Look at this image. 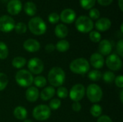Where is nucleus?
<instances>
[{
    "label": "nucleus",
    "instance_id": "obj_41",
    "mask_svg": "<svg viewBox=\"0 0 123 122\" xmlns=\"http://www.w3.org/2000/svg\"><path fill=\"white\" fill-rule=\"evenodd\" d=\"M97 122H112V120L110 116L107 115H104V116H100L98 118Z\"/></svg>",
    "mask_w": 123,
    "mask_h": 122
},
{
    "label": "nucleus",
    "instance_id": "obj_11",
    "mask_svg": "<svg viewBox=\"0 0 123 122\" xmlns=\"http://www.w3.org/2000/svg\"><path fill=\"white\" fill-rule=\"evenodd\" d=\"M15 22L14 19L8 15H3L0 17V31L9 32L14 29Z\"/></svg>",
    "mask_w": 123,
    "mask_h": 122
},
{
    "label": "nucleus",
    "instance_id": "obj_29",
    "mask_svg": "<svg viewBox=\"0 0 123 122\" xmlns=\"http://www.w3.org/2000/svg\"><path fill=\"white\" fill-rule=\"evenodd\" d=\"M90 113L94 117H99L102 113V108L98 104H94L90 109Z\"/></svg>",
    "mask_w": 123,
    "mask_h": 122
},
{
    "label": "nucleus",
    "instance_id": "obj_15",
    "mask_svg": "<svg viewBox=\"0 0 123 122\" xmlns=\"http://www.w3.org/2000/svg\"><path fill=\"white\" fill-rule=\"evenodd\" d=\"M90 64L96 69L102 68L105 64V59L103 55L100 53H93L90 57Z\"/></svg>",
    "mask_w": 123,
    "mask_h": 122
},
{
    "label": "nucleus",
    "instance_id": "obj_47",
    "mask_svg": "<svg viewBox=\"0 0 123 122\" xmlns=\"http://www.w3.org/2000/svg\"><path fill=\"white\" fill-rule=\"evenodd\" d=\"M120 29H121V32H123V24H121V26H120Z\"/></svg>",
    "mask_w": 123,
    "mask_h": 122
},
{
    "label": "nucleus",
    "instance_id": "obj_5",
    "mask_svg": "<svg viewBox=\"0 0 123 122\" xmlns=\"http://www.w3.org/2000/svg\"><path fill=\"white\" fill-rule=\"evenodd\" d=\"M76 29L82 33H88L94 28L93 21L87 16H80L75 20Z\"/></svg>",
    "mask_w": 123,
    "mask_h": 122
},
{
    "label": "nucleus",
    "instance_id": "obj_4",
    "mask_svg": "<svg viewBox=\"0 0 123 122\" xmlns=\"http://www.w3.org/2000/svg\"><path fill=\"white\" fill-rule=\"evenodd\" d=\"M32 74L27 70H19L15 75V81L21 87H30L33 83Z\"/></svg>",
    "mask_w": 123,
    "mask_h": 122
},
{
    "label": "nucleus",
    "instance_id": "obj_35",
    "mask_svg": "<svg viewBox=\"0 0 123 122\" xmlns=\"http://www.w3.org/2000/svg\"><path fill=\"white\" fill-rule=\"evenodd\" d=\"M61 105V101L59 99H53L49 103V108L52 110H57Z\"/></svg>",
    "mask_w": 123,
    "mask_h": 122
},
{
    "label": "nucleus",
    "instance_id": "obj_25",
    "mask_svg": "<svg viewBox=\"0 0 123 122\" xmlns=\"http://www.w3.org/2000/svg\"><path fill=\"white\" fill-rule=\"evenodd\" d=\"M33 83L35 85V86L38 88H43L45 87L47 84V80L45 77L42 76H37L33 79Z\"/></svg>",
    "mask_w": 123,
    "mask_h": 122
},
{
    "label": "nucleus",
    "instance_id": "obj_18",
    "mask_svg": "<svg viewBox=\"0 0 123 122\" xmlns=\"http://www.w3.org/2000/svg\"><path fill=\"white\" fill-rule=\"evenodd\" d=\"M40 96V93L38 89L36 87L31 86L29 87L25 93V97L26 99L30 102H35L38 99V97Z\"/></svg>",
    "mask_w": 123,
    "mask_h": 122
},
{
    "label": "nucleus",
    "instance_id": "obj_30",
    "mask_svg": "<svg viewBox=\"0 0 123 122\" xmlns=\"http://www.w3.org/2000/svg\"><path fill=\"white\" fill-rule=\"evenodd\" d=\"M102 78L105 83H111L114 82L115 78V75L113 72L112 71H106L103 75H102Z\"/></svg>",
    "mask_w": 123,
    "mask_h": 122
},
{
    "label": "nucleus",
    "instance_id": "obj_10",
    "mask_svg": "<svg viewBox=\"0 0 123 122\" xmlns=\"http://www.w3.org/2000/svg\"><path fill=\"white\" fill-rule=\"evenodd\" d=\"M27 68L31 73L38 75L43 71L44 64L40 58H33L28 61Z\"/></svg>",
    "mask_w": 123,
    "mask_h": 122
},
{
    "label": "nucleus",
    "instance_id": "obj_20",
    "mask_svg": "<svg viewBox=\"0 0 123 122\" xmlns=\"http://www.w3.org/2000/svg\"><path fill=\"white\" fill-rule=\"evenodd\" d=\"M55 35L58 38H65L68 34V27L63 24H59L55 27Z\"/></svg>",
    "mask_w": 123,
    "mask_h": 122
},
{
    "label": "nucleus",
    "instance_id": "obj_9",
    "mask_svg": "<svg viewBox=\"0 0 123 122\" xmlns=\"http://www.w3.org/2000/svg\"><path fill=\"white\" fill-rule=\"evenodd\" d=\"M106 65L109 69L113 71H118L123 67V61L117 55L112 54L109 55L106 59Z\"/></svg>",
    "mask_w": 123,
    "mask_h": 122
},
{
    "label": "nucleus",
    "instance_id": "obj_8",
    "mask_svg": "<svg viewBox=\"0 0 123 122\" xmlns=\"http://www.w3.org/2000/svg\"><path fill=\"white\" fill-rule=\"evenodd\" d=\"M68 93H69V96L72 101L79 102L84 98V96L86 93V90H85L84 85H82L81 83H78V84L74 85L71 88L70 92Z\"/></svg>",
    "mask_w": 123,
    "mask_h": 122
},
{
    "label": "nucleus",
    "instance_id": "obj_24",
    "mask_svg": "<svg viewBox=\"0 0 123 122\" xmlns=\"http://www.w3.org/2000/svg\"><path fill=\"white\" fill-rule=\"evenodd\" d=\"M25 64H26L25 58H24L23 57H20V56L14 58L12 61V66L16 68H21L24 67L25 65Z\"/></svg>",
    "mask_w": 123,
    "mask_h": 122
},
{
    "label": "nucleus",
    "instance_id": "obj_39",
    "mask_svg": "<svg viewBox=\"0 0 123 122\" xmlns=\"http://www.w3.org/2000/svg\"><path fill=\"white\" fill-rule=\"evenodd\" d=\"M117 53L120 57L123 56V40L121 39L120 40V41L117 42Z\"/></svg>",
    "mask_w": 123,
    "mask_h": 122
},
{
    "label": "nucleus",
    "instance_id": "obj_26",
    "mask_svg": "<svg viewBox=\"0 0 123 122\" xmlns=\"http://www.w3.org/2000/svg\"><path fill=\"white\" fill-rule=\"evenodd\" d=\"M102 76V73L98 70H92L89 71L88 73V78L93 81H97L100 80Z\"/></svg>",
    "mask_w": 123,
    "mask_h": 122
},
{
    "label": "nucleus",
    "instance_id": "obj_17",
    "mask_svg": "<svg viewBox=\"0 0 123 122\" xmlns=\"http://www.w3.org/2000/svg\"><path fill=\"white\" fill-rule=\"evenodd\" d=\"M112 50V44L108 40H103L99 42V51L102 55H110Z\"/></svg>",
    "mask_w": 123,
    "mask_h": 122
},
{
    "label": "nucleus",
    "instance_id": "obj_40",
    "mask_svg": "<svg viewBox=\"0 0 123 122\" xmlns=\"http://www.w3.org/2000/svg\"><path fill=\"white\" fill-rule=\"evenodd\" d=\"M72 109L76 111V112H79L81 111V105L79 102L78 101H74L72 104Z\"/></svg>",
    "mask_w": 123,
    "mask_h": 122
},
{
    "label": "nucleus",
    "instance_id": "obj_37",
    "mask_svg": "<svg viewBox=\"0 0 123 122\" xmlns=\"http://www.w3.org/2000/svg\"><path fill=\"white\" fill-rule=\"evenodd\" d=\"M89 17L92 20V19H98L100 17V12L96 8H92L89 10Z\"/></svg>",
    "mask_w": 123,
    "mask_h": 122
},
{
    "label": "nucleus",
    "instance_id": "obj_7",
    "mask_svg": "<svg viewBox=\"0 0 123 122\" xmlns=\"http://www.w3.org/2000/svg\"><path fill=\"white\" fill-rule=\"evenodd\" d=\"M51 114V110L48 106L41 104L35 106L32 111L33 117L37 121L47 120Z\"/></svg>",
    "mask_w": 123,
    "mask_h": 122
},
{
    "label": "nucleus",
    "instance_id": "obj_12",
    "mask_svg": "<svg viewBox=\"0 0 123 122\" xmlns=\"http://www.w3.org/2000/svg\"><path fill=\"white\" fill-rule=\"evenodd\" d=\"M60 16V19L61 20L66 24H71L73 23L76 18V12L70 8L68 9H63Z\"/></svg>",
    "mask_w": 123,
    "mask_h": 122
},
{
    "label": "nucleus",
    "instance_id": "obj_44",
    "mask_svg": "<svg viewBox=\"0 0 123 122\" xmlns=\"http://www.w3.org/2000/svg\"><path fill=\"white\" fill-rule=\"evenodd\" d=\"M118 4L120 10L123 12V0H118Z\"/></svg>",
    "mask_w": 123,
    "mask_h": 122
},
{
    "label": "nucleus",
    "instance_id": "obj_34",
    "mask_svg": "<svg viewBox=\"0 0 123 122\" xmlns=\"http://www.w3.org/2000/svg\"><path fill=\"white\" fill-rule=\"evenodd\" d=\"M56 94H57L58 98L64 99L68 96V91L66 88L63 87V86H60V87H58V88L56 91Z\"/></svg>",
    "mask_w": 123,
    "mask_h": 122
},
{
    "label": "nucleus",
    "instance_id": "obj_42",
    "mask_svg": "<svg viewBox=\"0 0 123 122\" xmlns=\"http://www.w3.org/2000/svg\"><path fill=\"white\" fill-rule=\"evenodd\" d=\"M45 49L46 52H52L53 51L55 50V46L53 44H52V43H49V44L46 45Z\"/></svg>",
    "mask_w": 123,
    "mask_h": 122
},
{
    "label": "nucleus",
    "instance_id": "obj_46",
    "mask_svg": "<svg viewBox=\"0 0 123 122\" xmlns=\"http://www.w3.org/2000/svg\"><path fill=\"white\" fill-rule=\"evenodd\" d=\"M24 122H33L32 120H30V119H25Z\"/></svg>",
    "mask_w": 123,
    "mask_h": 122
},
{
    "label": "nucleus",
    "instance_id": "obj_43",
    "mask_svg": "<svg viewBox=\"0 0 123 122\" xmlns=\"http://www.w3.org/2000/svg\"><path fill=\"white\" fill-rule=\"evenodd\" d=\"M113 0H97L98 4L102 6H109L112 3Z\"/></svg>",
    "mask_w": 123,
    "mask_h": 122
},
{
    "label": "nucleus",
    "instance_id": "obj_32",
    "mask_svg": "<svg viewBox=\"0 0 123 122\" xmlns=\"http://www.w3.org/2000/svg\"><path fill=\"white\" fill-rule=\"evenodd\" d=\"M9 80L7 76L3 73H0V91L5 89L8 84Z\"/></svg>",
    "mask_w": 123,
    "mask_h": 122
},
{
    "label": "nucleus",
    "instance_id": "obj_31",
    "mask_svg": "<svg viewBox=\"0 0 123 122\" xmlns=\"http://www.w3.org/2000/svg\"><path fill=\"white\" fill-rule=\"evenodd\" d=\"M14 30L17 34H24L27 32V26L23 22H18L14 26Z\"/></svg>",
    "mask_w": 123,
    "mask_h": 122
},
{
    "label": "nucleus",
    "instance_id": "obj_33",
    "mask_svg": "<svg viewBox=\"0 0 123 122\" xmlns=\"http://www.w3.org/2000/svg\"><path fill=\"white\" fill-rule=\"evenodd\" d=\"M89 38L93 42H99L102 39L101 34L97 31H91L89 33Z\"/></svg>",
    "mask_w": 123,
    "mask_h": 122
},
{
    "label": "nucleus",
    "instance_id": "obj_22",
    "mask_svg": "<svg viewBox=\"0 0 123 122\" xmlns=\"http://www.w3.org/2000/svg\"><path fill=\"white\" fill-rule=\"evenodd\" d=\"M24 11L28 16L32 17L37 12V6L32 1H27L24 6Z\"/></svg>",
    "mask_w": 123,
    "mask_h": 122
},
{
    "label": "nucleus",
    "instance_id": "obj_36",
    "mask_svg": "<svg viewBox=\"0 0 123 122\" xmlns=\"http://www.w3.org/2000/svg\"><path fill=\"white\" fill-rule=\"evenodd\" d=\"M48 19L49 22H50L51 24H56L60 20V16H59V14L58 13L53 12V13H50L48 15Z\"/></svg>",
    "mask_w": 123,
    "mask_h": 122
},
{
    "label": "nucleus",
    "instance_id": "obj_28",
    "mask_svg": "<svg viewBox=\"0 0 123 122\" xmlns=\"http://www.w3.org/2000/svg\"><path fill=\"white\" fill-rule=\"evenodd\" d=\"M9 55V50L6 45L3 42H0V60H4L8 57Z\"/></svg>",
    "mask_w": 123,
    "mask_h": 122
},
{
    "label": "nucleus",
    "instance_id": "obj_16",
    "mask_svg": "<svg viewBox=\"0 0 123 122\" xmlns=\"http://www.w3.org/2000/svg\"><path fill=\"white\" fill-rule=\"evenodd\" d=\"M112 25V22L110 19L107 17H102L98 19L95 23V27L100 32H105L108 30Z\"/></svg>",
    "mask_w": 123,
    "mask_h": 122
},
{
    "label": "nucleus",
    "instance_id": "obj_27",
    "mask_svg": "<svg viewBox=\"0 0 123 122\" xmlns=\"http://www.w3.org/2000/svg\"><path fill=\"white\" fill-rule=\"evenodd\" d=\"M96 0H80L81 6L86 10L92 9L94 6Z\"/></svg>",
    "mask_w": 123,
    "mask_h": 122
},
{
    "label": "nucleus",
    "instance_id": "obj_19",
    "mask_svg": "<svg viewBox=\"0 0 123 122\" xmlns=\"http://www.w3.org/2000/svg\"><path fill=\"white\" fill-rule=\"evenodd\" d=\"M55 93V88L53 86H48L43 89V91L40 93V96L43 101H48L54 96Z\"/></svg>",
    "mask_w": 123,
    "mask_h": 122
},
{
    "label": "nucleus",
    "instance_id": "obj_13",
    "mask_svg": "<svg viewBox=\"0 0 123 122\" xmlns=\"http://www.w3.org/2000/svg\"><path fill=\"white\" fill-rule=\"evenodd\" d=\"M22 9V4L19 0H10L6 6V10L11 15L18 14Z\"/></svg>",
    "mask_w": 123,
    "mask_h": 122
},
{
    "label": "nucleus",
    "instance_id": "obj_23",
    "mask_svg": "<svg viewBox=\"0 0 123 122\" xmlns=\"http://www.w3.org/2000/svg\"><path fill=\"white\" fill-rule=\"evenodd\" d=\"M70 47V43L66 40H61L58 41L55 45V49L61 52H64L67 51Z\"/></svg>",
    "mask_w": 123,
    "mask_h": 122
},
{
    "label": "nucleus",
    "instance_id": "obj_45",
    "mask_svg": "<svg viewBox=\"0 0 123 122\" xmlns=\"http://www.w3.org/2000/svg\"><path fill=\"white\" fill-rule=\"evenodd\" d=\"M120 101H121V102L123 103V90L120 91Z\"/></svg>",
    "mask_w": 123,
    "mask_h": 122
},
{
    "label": "nucleus",
    "instance_id": "obj_3",
    "mask_svg": "<svg viewBox=\"0 0 123 122\" xmlns=\"http://www.w3.org/2000/svg\"><path fill=\"white\" fill-rule=\"evenodd\" d=\"M28 28L33 35H42L45 33L47 26L42 18L39 17H35L30 19L28 22Z\"/></svg>",
    "mask_w": 123,
    "mask_h": 122
},
{
    "label": "nucleus",
    "instance_id": "obj_1",
    "mask_svg": "<svg viewBox=\"0 0 123 122\" xmlns=\"http://www.w3.org/2000/svg\"><path fill=\"white\" fill-rule=\"evenodd\" d=\"M48 78L49 83L53 87H60L64 83L66 74L61 68L54 67L50 70Z\"/></svg>",
    "mask_w": 123,
    "mask_h": 122
},
{
    "label": "nucleus",
    "instance_id": "obj_14",
    "mask_svg": "<svg viewBox=\"0 0 123 122\" xmlns=\"http://www.w3.org/2000/svg\"><path fill=\"white\" fill-rule=\"evenodd\" d=\"M23 47L25 50L30 52H35L40 50V44L35 39H28L23 43Z\"/></svg>",
    "mask_w": 123,
    "mask_h": 122
},
{
    "label": "nucleus",
    "instance_id": "obj_21",
    "mask_svg": "<svg viewBox=\"0 0 123 122\" xmlns=\"http://www.w3.org/2000/svg\"><path fill=\"white\" fill-rule=\"evenodd\" d=\"M14 116L19 120H24L27 116V111L23 106H17L13 111Z\"/></svg>",
    "mask_w": 123,
    "mask_h": 122
},
{
    "label": "nucleus",
    "instance_id": "obj_2",
    "mask_svg": "<svg viewBox=\"0 0 123 122\" xmlns=\"http://www.w3.org/2000/svg\"><path fill=\"white\" fill-rule=\"evenodd\" d=\"M69 68L71 72L76 74L84 75L89 72L90 68V65L89 61L84 58H79L74 60L69 65Z\"/></svg>",
    "mask_w": 123,
    "mask_h": 122
},
{
    "label": "nucleus",
    "instance_id": "obj_6",
    "mask_svg": "<svg viewBox=\"0 0 123 122\" xmlns=\"http://www.w3.org/2000/svg\"><path fill=\"white\" fill-rule=\"evenodd\" d=\"M86 94L91 102L98 103L102 99L103 92L99 86L95 83H92L88 86L86 90Z\"/></svg>",
    "mask_w": 123,
    "mask_h": 122
},
{
    "label": "nucleus",
    "instance_id": "obj_38",
    "mask_svg": "<svg viewBox=\"0 0 123 122\" xmlns=\"http://www.w3.org/2000/svg\"><path fill=\"white\" fill-rule=\"evenodd\" d=\"M115 83L116 84V86L120 88H123V77L122 75H120L117 77H115Z\"/></svg>",
    "mask_w": 123,
    "mask_h": 122
}]
</instances>
